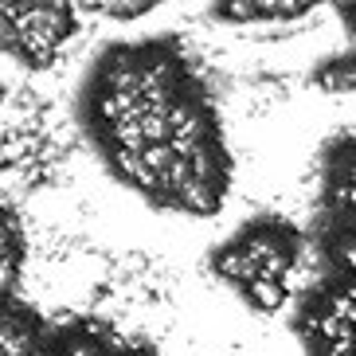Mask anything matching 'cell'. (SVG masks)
Here are the masks:
<instances>
[{"label": "cell", "mask_w": 356, "mask_h": 356, "mask_svg": "<svg viewBox=\"0 0 356 356\" xmlns=\"http://www.w3.org/2000/svg\"><path fill=\"white\" fill-rule=\"evenodd\" d=\"M290 251L293 235H286L282 227H251L216 254V274L235 290L251 282H282L286 266H290Z\"/></svg>", "instance_id": "6da1fadb"}, {"label": "cell", "mask_w": 356, "mask_h": 356, "mask_svg": "<svg viewBox=\"0 0 356 356\" xmlns=\"http://www.w3.org/2000/svg\"><path fill=\"white\" fill-rule=\"evenodd\" d=\"M314 83L321 86L325 95H353L356 90V59L341 55L333 63H325L321 71H314Z\"/></svg>", "instance_id": "7a4b0ae2"}, {"label": "cell", "mask_w": 356, "mask_h": 356, "mask_svg": "<svg viewBox=\"0 0 356 356\" xmlns=\"http://www.w3.org/2000/svg\"><path fill=\"white\" fill-rule=\"evenodd\" d=\"M239 293L259 309V314H278V309L290 302V293L282 290V282H251V286H243Z\"/></svg>", "instance_id": "3957f363"}]
</instances>
